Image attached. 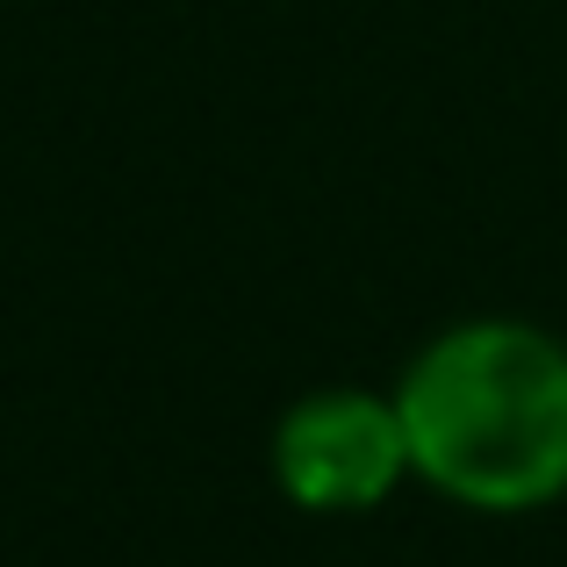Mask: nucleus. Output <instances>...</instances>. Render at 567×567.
Masks as SVG:
<instances>
[{
  "instance_id": "obj_1",
  "label": "nucleus",
  "mask_w": 567,
  "mask_h": 567,
  "mask_svg": "<svg viewBox=\"0 0 567 567\" xmlns=\"http://www.w3.org/2000/svg\"><path fill=\"white\" fill-rule=\"evenodd\" d=\"M410 474L467 511L567 496V346L532 323H460L395 388Z\"/></svg>"
},
{
  "instance_id": "obj_2",
  "label": "nucleus",
  "mask_w": 567,
  "mask_h": 567,
  "mask_svg": "<svg viewBox=\"0 0 567 567\" xmlns=\"http://www.w3.org/2000/svg\"><path fill=\"white\" fill-rule=\"evenodd\" d=\"M402 474H410L402 410L360 388L295 402L274 431V482L302 511H374Z\"/></svg>"
}]
</instances>
